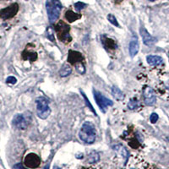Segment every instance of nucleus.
Returning <instances> with one entry per match:
<instances>
[{
  "label": "nucleus",
  "instance_id": "1",
  "mask_svg": "<svg viewBox=\"0 0 169 169\" xmlns=\"http://www.w3.org/2000/svg\"><path fill=\"white\" fill-rule=\"evenodd\" d=\"M79 137H80V140L86 144H93L96 138V131L95 125L88 121L85 122L80 129Z\"/></svg>",
  "mask_w": 169,
  "mask_h": 169
},
{
  "label": "nucleus",
  "instance_id": "2",
  "mask_svg": "<svg viewBox=\"0 0 169 169\" xmlns=\"http://www.w3.org/2000/svg\"><path fill=\"white\" fill-rule=\"evenodd\" d=\"M47 12L49 19V22L53 24L60 16L62 10V4L59 0H47Z\"/></svg>",
  "mask_w": 169,
  "mask_h": 169
},
{
  "label": "nucleus",
  "instance_id": "3",
  "mask_svg": "<svg viewBox=\"0 0 169 169\" xmlns=\"http://www.w3.org/2000/svg\"><path fill=\"white\" fill-rule=\"evenodd\" d=\"M36 104H37V114L38 118L41 119H46L51 113V109L48 105L47 99L40 96L36 99Z\"/></svg>",
  "mask_w": 169,
  "mask_h": 169
},
{
  "label": "nucleus",
  "instance_id": "4",
  "mask_svg": "<svg viewBox=\"0 0 169 169\" xmlns=\"http://www.w3.org/2000/svg\"><path fill=\"white\" fill-rule=\"evenodd\" d=\"M93 95H94V99H95L96 104L98 105L100 110L102 113H106L108 107L113 105V102L112 100L107 98L106 96L101 95V93L99 91H96V90H93Z\"/></svg>",
  "mask_w": 169,
  "mask_h": 169
},
{
  "label": "nucleus",
  "instance_id": "5",
  "mask_svg": "<svg viewBox=\"0 0 169 169\" xmlns=\"http://www.w3.org/2000/svg\"><path fill=\"white\" fill-rule=\"evenodd\" d=\"M69 26L64 23L60 21L56 25V31L58 32V37L62 42H70L71 37L69 36Z\"/></svg>",
  "mask_w": 169,
  "mask_h": 169
},
{
  "label": "nucleus",
  "instance_id": "6",
  "mask_svg": "<svg viewBox=\"0 0 169 169\" xmlns=\"http://www.w3.org/2000/svg\"><path fill=\"white\" fill-rule=\"evenodd\" d=\"M143 99L145 104L146 106H153L156 104L157 96L155 94L154 90L150 86H145L143 90Z\"/></svg>",
  "mask_w": 169,
  "mask_h": 169
},
{
  "label": "nucleus",
  "instance_id": "7",
  "mask_svg": "<svg viewBox=\"0 0 169 169\" xmlns=\"http://www.w3.org/2000/svg\"><path fill=\"white\" fill-rule=\"evenodd\" d=\"M19 10V5L17 3H13L9 7H6L4 9L0 10V19L3 20H8V19L13 18L16 16Z\"/></svg>",
  "mask_w": 169,
  "mask_h": 169
},
{
  "label": "nucleus",
  "instance_id": "8",
  "mask_svg": "<svg viewBox=\"0 0 169 169\" xmlns=\"http://www.w3.org/2000/svg\"><path fill=\"white\" fill-rule=\"evenodd\" d=\"M12 123L14 127H16V129H20V130H25L27 129L28 125H29L27 118L24 116V114L21 113L16 114L13 118Z\"/></svg>",
  "mask_w": 169,
  "mask_h": 169
},
{
  "label": "nucleus",
  "instance_id": "9",
  "mask_svg": "<svg viewBox=\"0 0 169 169\" xmlns=\"http://www.w3.org/2000/svg\"><path fill=\"white\" fill-rule=\"evenodd\" d=\"M140 33L142 37V40H143V43H144L145 46L151 47L153 46L155 43L157 42V38L154 37L153 36H151V34L149 33L145 27H141L140 30Z\"/></svg>",
  "mask_w": 169,
  "mask_h": 169
},
{
  "label": "nucleus",
  "instance_id": "10",
  "mask_svg": "<svg viewBox=\"0 0 169 169\" xmlns=\"http://www.w3.org/2000/svg\"><path fill=\"white\" fill-rule=\"evenodd\" d=\"M40 158L37 154L30 153L25 158V165L30 168H36L40 165Z\"/></svg>",
  "mask_w": 169,
  "mask_h": 169
},
{
  "label": "nucleus",
  "instance_id": "11",
  "mask_svg": "<svg viewBox=\"0 0 169 169\" xmlns=\"http://www.w3.org/2000/svg\"><path fill=\"white\" fill-rule=\"evenodd\" d=\"M139 48H140V45H139L138 37H136V36H133L129 46V54H130V56L132 58H134L138 53Z\"/></svg>",
  "mask_w": 169,
  "mask_h": 169
},
{
  "label": "nucleus",
  "instance_id": "12",
  "mask_svg": "<svg viewBox=\"0 0 169 169\" xmlns=\"http://www.w3.org/2000/svg\"><path fill=\"white\" fill-rule=\"evenodd\" d=\"M146 61L148 64L151 66H159L163 64L162 58L157 55H148L146 57Z\"/></svg>",
  "mask_w": 169,
  "mask_h": 169
},
{
  "label": "nucleus",
  "instance_id": "13",
  "mask_svg": "<svg viewBox=\"0 0 169 169\" xmlns=\"http://www.w3.org/2000/svg\"><path fill=\"white\" fill-rule=\"evenodd\" d=\"M69 62H70L71 64H77L79 62L83 61V56L81 55L80 52H75V51H69Z\"/></svg>",
  "mask_w": 169,
  "mask_h": 169
},
{
  "label": "nucleus",
  "instance_id": "14",
  "mask_svg": "<svg viewBox=\"0 0 169 169\" xmlns=\"http://www.w3.org/2000/svg\"><path fill=\"white\" fill-rule=\"evenodd\" d=\"M111 92H112V95L113 96L114 98L116 99L117 101H123L124 99V94L123 93V91L121 90L117 87V86H113L112 88H111Z\"/></svg>",
  "mask_w": 169,
  "mask_h": 169
},
{
  "label": "nucleus",
  "instance_id": "15",
  "mask_svg": "<svg viewBox=\"0 0 169 169\" xmlns=\"http://www.w3.org/2000/svg\"><path fill=\"white\" fill-rule=\"evenodd\" d=\"M100 160V156H99L98 152H96V151H91L89 155L87 156V160L86 162L89 164H94V163L98 162Z\"/></svg>",
  "mask_w": 169,
  "mask_h": 169
},
{
  "label": "nucleus",
  "instance_id": "16",
  "mask_svg": "<svg viewBox=\"0 0 169 169\" xmlns=\"http://www.w3.org/2000/svg\"><path fill=\"white\" fill-rule=\"evenodd\" d=\"M72 73V68L70 65L64 64L59 70V74L61 77H67Z\"/></svg>",
  "mask_w": 169,
  "mask_h": 169
},
{
  "label": "nucleus",
  "instance_id": "17",
  "mask_svg": "<svg viewBox=\"0 0 169 169\" xmlns=\"http://www.w3.org/2000/svg\"><path fill=\"white\" fill-rule=\"evenodd\" d=\"M65 17L67 19V20H69V22H74L77 20L80 19L81 16L80 15H77V14L74 13L73 11H71V10H69L65 14Z\"/></svg>",
  "mask_w": 169,
  "mask_h": 169
},
{
  "label": "nucleus",
  "instance_id": "18",
  "mask_svg": "<svg viewBox=\"0 0 169 169\" xmlns=\"http://www.w3.org/2000/svg\"><path fill=\"white\" fill-rule=\"evenodd\" d=\"M139 101L136 98H132L129 100V101L128 102V105H127V107L130 110H133V109H135V108H137L139 107Z\"/></svg>",
  "mask_w": 169,
  "mask_h": 169
},
{
  "label": "nucleus",
  "instance_id": "19",
  "mask_svg": "<svg viewBox=\"0 0 169 169\" xmlns=\"http://www.w3.org/2000/svg\"><path fill=\"white\" fill-rule=\"evenodd\" d=\"M80 92H81V95H82V96H83L84 100H85V102H86V104L87 105V107L91 109V111L93 113L95 114V116H96V113L95 109H94V108H93V106L91 105V103L89 101V100H88V98H87V96H86L85 92H83L82 91H80Z\"/></svg>",
  "mask_w": 169,
  "mask_h": 169
},
{
  "label": "nucleus",
  "instance_id": "20",
  "mask_svg": "<svg viewBox=\"0 0 169 169\" xmlns=\"http://www.w3.org/2000/svg\"><path fill=\"white\" fill-rule=\"evenodd\" d=\"M108 21L110 22L112 25H113L114 26H117V27H120V25L118 24L117 19L115 18V16H114L113 15H112V14L108 15Z\"/></svg>",
  "mask_w": 169,
  "mask_h": 169
},
{
  "label": "nucleus",
  "instance_id": "21",
  "mask_svg": "<svg viewBox=\"0 0 169 169\" xmlns=\"http://www.w3.org/2000/svg\"><path fill=\"white\" fill-rule=\"evenodd\" d=\"M119 147H120V151H118H118H119L120 154L123 156V157H124V158H125V163H126L127 161H128V158H129V151H127L126 148L123 147V146H121V145H119Z\"/></svg>",
  "mask_w": 169,
  "mask_h": 169
},
{
  "label": "nucleus",
  "instance_id": "22",
  "mask_svg": "<svg viewBox=\"0 0 169 169\" xmlns=\"http://www.w3.org/2000/svg\"><path fill=\"white\" fill-rule=\"evenodd\" d=\"M86 7V4L85 3H82V2H77V3H74V8L76 9V11H80L81 9H85Z\"/></svg>",
  "mask_w": 169,
  "mask_h": 169
},
{
  "label": "nucleus",
  "instance_id": "23",
  "mask_svg": "<svg viewBox=\"0 0 169 169\" xmlns=\"http://www.w3.org/2000/svg\"><path fill=\"white\" fill-rule=\"evenodd\" d=\"M47 38H48L50 41H52V42H54V41H55V37H54L52 30L50 27L48 28L47 31Z\"/></svg>",
  "mask_w": 169,
  "mask_h": 169
},
{
  "label": "nucleus",
  "instance_id": "24",
  "mask_svg": "<svg viewBox=\"0 0 169 169\" xmlns=\"http://www.w3.org/2000/svg\"><path fill=\"white\" fill-rule=\"evenodd\" d=\"M159 118V116L158 114L156 113H152L150 116V120L152 123H156L157 122V120Z\"/></svg>",
  "mask_w": 169,
  "mask_h": 169
},
{
  "label": "nucleus",
  "instance_id": "25",
  "mask_svg": "<svg viewBox=\"0 0 169 169\" xmlns=\"http://www.w3.org/2000/svg\"><path fill=\"white\" fill-rule=\"evenodd\" d=\"M6 82H7V83L12 84V85H14V84H16V82H17V80H16V77L9 76V77H8V78H7Z\"/></svg>",
  "mask_w": 169,
  "mask_h": 169
},
{
  "label": "nucleus",
  "instance_id": "26",
  "mask_svg": "<svg viewBox=\"0 0 169 169\" xmlns=\"http://www.w3.org/2000/svg\"><path fill=\"white\" fill-rule=\"evenodd\" d=\"M14 167H15V168H17V167H20V168H24V167L22 166L21 164H17V165H16V166H14Z\"/></svg>",
  "mask_w": 169,
  "mask_h": 169
},
{
  "label": "nucleus",
  "instance_id": "27",
  "mask_svg": "<svg viewBox=\"0 0 169 169\" xmlns=\"http://www.w3.org/2000/svg\"><path fill=\"white\" fill-rule=\"evenodd\" d=\"M115 1H116V2H117V3H119V2H121V1H122V0H115Z\"/></svg>",
  "mask_w": 169,
  "mask_h": 169
},
{
  "label": "nucleus",
  "instance_id": "28",
  "mask_svg": "<svg viewBox=\"0 0 169 169\" xmlns=\"http://www.w3.org/2000/svg\"><path fill=\"white\" fill-rule=\"evenodd\" d=\"M149 1H151V2H154V1H156V0H149Z\"/></svg>",
  "mask_w": 169,
  "mask_h": 169
}]
</instances>
